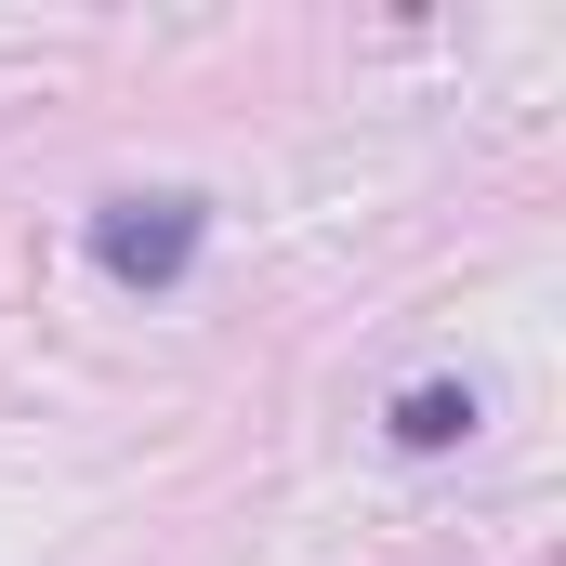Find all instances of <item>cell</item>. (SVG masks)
<instances>
[{"label":"cell","instance_id":"cell-1","mask_svg":"<svg viewBox=\"0 0 566 566\" xmlns=\"http://www.w3.org/2000/svg\"><path fill=\"white\" fill-rule=\"evenodd\" d=\"M198 238H211V198H185V185H145V198H106L93 211V264L119 290H171L198 264Z\"/></svg>","mask_w":566,"mask_h":566},{"label":"cell","instance_id":"cell-2","mask_svg":"<svg viewBox=\"0 0 566 566\" xmlns=\"http://www.w3.org/2000/svg\"><path fill=\"white\" fill-rule=\"evenodd\" d=\"M474 434V382H409L396 396V448H461Z\"/></svg>","mask_w":566,"mask_h":566}]
</instances>
